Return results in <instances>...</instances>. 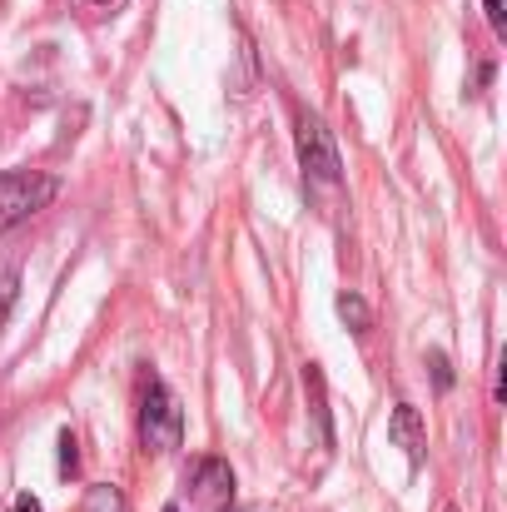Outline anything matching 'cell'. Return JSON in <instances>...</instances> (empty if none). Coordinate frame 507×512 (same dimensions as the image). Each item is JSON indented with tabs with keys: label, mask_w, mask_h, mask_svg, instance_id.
Instances as JSON below:
<instances>
[{
	"label": "cell",
	"mask_w": 507,
	"mask_h": 512,
	"mask_svg": "<svg viewBox=\"0 0 507 512\" xmlns=\"http://www.w3.org/2000/svg\"><path fill=\"white\" fill-rule=\"evenodd\" d=\"M294 140H299V165H304V174H314L319 184H338L343 179V160H338L334 135H329V125L314 110H294Z\"/></svg>",
	"instance_id": "cell-3"
},
{
	"label": "cell",
	"mask_w": 507,
	"mask_h": 512,
	"mask_svg": "<svg viewBox=\"0 0 507 512\" xmlns=\"http://www.w3.org/2000/svg\"><path fill=\"white\" fill-rule=\"evenodd\" d=\"M60 194L55 174H35V170H10L0 174V234L15 229L20 219H30L35 209H45Z\"/></svg>",
	"instance_id": "cell-2"
},
{
	"label": "cell",
	"mask_w": 507,
	"mask_h": 512,
	"mask_svg": "<svg viewBox=\"0 0 507 512\" xmlns=\"http://www.w3.org/2000/svg\"><path fill=\"white\" fill-rule=\"evenodd\" d=\"M433 368H438V388H448L453 373H448V358H443V353H433Z\"/></svg>",
	"instance_id": "cell-10"
},
{
	"label": "cell",
	"mask_w": 507,
	"mask_h": 512,
	"mask_svg": "<svg viewBox=\"0 0 507 512\" xmlns=\"http://www.w3.org/2000/svg\"><path fill=\"white\" fill-rule=\"evenodd\" d=\"M80 512H125V503H120V493H115V488H90Z\"/></svg>",
	"instance_id": "cell-7"
},
{
	"label": "cell",
	"mask_w": 507,
	"mask_h": 512,
	"mask_svg": "<svg viewBox=\"0 0 507 512\" xmlns=\"http://www.w3.org/2000/svg\"><path fill=\"white\" fill-rule=\"evenodd\" d=\"M388 438L408 453V463H423L428 438H423V418H418L413 403H398V408H393V418H388Z\"/></svg>",
	"instance_id": "cell-4"
},
{
	"label": "cell",
	"mask_w": 507,
	"mask_h": 512,
	"mask_svg": "<svg viewBox=\"0 0 507 512\" xmlns=\"http://www.w3.org/2000/svg\"><path fill=\"white\" fill-rule=\"evenodd\" d=\"M95 5H110V0H95Z\"/></svg>",
	"instance_id": "cell-12"
},
{
	"label": "cell",
	"mask_w": 507,
	"mask_h": 512,
	"mask_svg": "<svg viewBox=\"0 0 507 512\" xmlns=\"http://www.w3.org/2000/svg\"><path fill=\"white\" fill-rule=\"evenodd\" d=\"M165 512H179V508H165Z\"/></svg>",
	"instance_id": "cell-13"
},
{
	"label": "cell",
	"mask_w": 507,
	"mask_h": 512,
	"mask_svg": "<svg viewBox=\"0 0 507 512\" xmlns=\"http://www.w3.org/2000/svg\"><path fill=\"white\" fill-rule=\"evenodd\" d=\"M75 468H80V453H75V433L65 428L60 433V478H75Z\"/></svg>",
	"instance_id": "cell-8"
},
{
	"label": "cell",
	"mask_w": 507,
	"mask_h": 512,
	"mask_svg": "<svg viewBox=\"0 0 507 512\" xmlns=\"http://www.w3.org/2000/svg\"><path fill=\"white\" fill-rule=\"evenodd\" d=\"M194 488H199V503H204V508H224V503L234 498V473H229V463L204 458V463L194 468Z\"/></svg>",
	"instance_id": "cell-5"
},
{
	"label": "cell",
	"mask_w": 507,
	"mask_h": 512,
	"mask_svg": "<svg viewBox=\"0 0 507 512\" xmlns=\"http://www.w3.org/2000/svg\"><path fill=\"white\" fill-rule=\"evenodd\" d=\"M483 10H488V25H493V35L503 40V35H507V0H483Z\"/></svg>",
	"instance_id": "cell-9"
},
{
	"label": "cell",
	"mask_w": 507,
	"mask_h": 512,
	"mask_svg": "<svg viewBox=\"0 0 507 512\" xmlns=\"http://www.w3.org/2000/svg\"><path fill=\"white\" fill-rule=\"evenodd\" d=\"M184 438V413H179V398L169 393L160 378H145V393H140V443L150 453H174Z\"/></svg>",
	"instance_id": "cell-1"
},
{
	"label": "cell",
	"mask_w": 507,
	"mask_h": 512,
	"mask_svg": "<svg viewBox=\"0 0 507 512\" xmlns=\"http://www.w3.org/2000/svg\"><path fill=\"white\" fill-rule=\"evenodd\" d=\"M448 512H458V508H448Z\"/></svg>",
	"instance_id": "cell-14"
},
{
	"label": "cell",
	"mask_w": 507,
	"mask_h": 512,
	"mask_svg": "<svg viewBox=\"0 0 507 512\" xmlns=\"http://www.w3.org/2000/svg\"><path fill=\"white\" fill-rule=\"evenodd\" d=\"M338 314H343L348 329H358V334L368 329V304H363L358 294H343V299H338Z\"/></svg>",
	"instance_id": "cell-6"
},
{
	"label": "cell",
	"mask_w": 507,
	"mask_h": 512,
	"mask_svg": "<svg viewBox=\"0 0 507 512\" xmlns=\"http://www.w3.org/2000/svg\"><path fill=\"white\" fill-rule=\"evenodd\" d=\"M15 512H40V503L35 498H15Z\"/></svg>",
	"instance_id": "cell-11"
}]
</instances>
